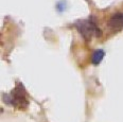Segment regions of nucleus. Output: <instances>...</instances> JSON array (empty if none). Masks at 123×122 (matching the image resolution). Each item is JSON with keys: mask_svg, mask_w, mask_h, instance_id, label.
Listing matches in <instances>:
<instances>
[{"mask_svg": "<svg viewBox=\"0 0 123 122\" xmlns=\"http://www.w3.org/2000/svg\"><path fill=\"white\" fill-rule=\"evenodd\" d=\"M108 27L114 30H119L123 28V13H116L109 18Z\"/></svg>", "mask_w": 123, "mask_h": 122, "instance_id": "nucleus-3", "label": "nucleus"}, {"mask_svg": "<svg viewBox=\"0 0 123 122\" xmlns=\"http://www.w3.org/2000/svg\"><path fill=\"white\" fill-rule=\"evenodd\" d=\"M104 54L105 53H104L103 50H101V49L96 50V51L93 52V54H92V56H91V62L93 63V64H99V63L103 60Z\"/></svg>", "mask_w": 123, "mask_h": 122, "instance_id": "nucleus-4", "label": "nucleus"}, {"mask_svg": "<svg viewBox=\"0 0 123 122\" xmlns=\"http://www.w3.org/2000/svg\"><path fill=\"white\" fill-rule=\"evenodd\" d=\"M11 102L14 106L18 107L19 109H25L28 106V98L27 92L25 91L21 85H18L11 93Z\"/></svg>", "mask_w": 123, "mask_h": 122, "instance_id": "nucleus-1", "label": "nucleus"}, {"mask_svg": "<svg viewBox=\"0 0 123 122\" xmlns=\"http://www.w3.org/2000/svg\"><path fill=\"white\" fill-rule=\"evenodd\" d=\"M76 27L79 28V30L81 31V33L86 37V38H89V37L92 36L93 33H96L97 35H100V30H98L94 26V24H92L91 21H82L81 24H76Z\"/></svg>", "mask_w": 123, "mask_h": 122, "instance_id": "nucleus-2", "label": "nucleus"}]
</instances>
